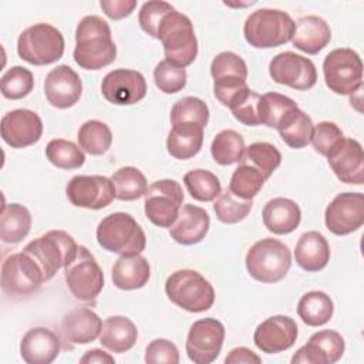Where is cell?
Listing matches in <instances>:
<instances>
[{
	"mask_svg": "<svg viewBox=\"0 0 364 364\" xmlns=\"http://www.w3.org/2000/svg\"><path fill=\"white\" fill-rule=\"evenodd\" d=\"M168 299L189 313H202L215 303L212 284L196 270L182 269L173 272L165 282Z\"/></svg>",
	"mask_w": 364,
	"mask_h": 364,
	"instance_id": "cell-6",
	"label": "cell"
},
{
	"mask_svg": "<svg viewBox=\"0 0 364 364\" xmlns=\"http://www.w3.org/2000/svg\"><path fill=\"white\" fill-rule=\"evenodd\" d=\"M183 183L189 195L199 202H212L222 191L219 178L206 169L189 171L183 176Z\"/></svg>",
	"mask_w": 364,
	"mask_h": 364,
	"instance_id": "cell-41",
	"label": "cell"
},
{
	"mask_svg": "<svg viewBox=\"0 0 364 364\" xmlns=\"http://www.w3.org/2000/svg\"><path fill=\"white\" fill-rule=\"evenodd\" d=\"M101 92L114 105H132L146 95V81L136 70L118 68L104 77Z\"/></svg>",
	"mask_w": 364,
	"mask_h": 364,
	"instance_id": "cell-18",
	"label": "cell"
},
{
	"mask_svg": "<svg viewBox=\"0 0 364 364\" xmlns=\"http://www.w3.org/2000/svg\"><path fill=\"white\" fill-rule=\"evenodd\" d=\"M247 273L260 283H277L286 277L291 266L289 247L273 237H264L252 245L246 253Z\"/></svg>",
	"mask_w": 364,
	"mask_h": 364,
	"instance_id": "cell-4",
	"label": "cell"
},
{
	"mask_svg": "<svg viewBox=\"0 0 364 364\" xmlns=\"http://www.w3.org/2000/svg\"><path fill=\"white\" fill-rule=\"evenodd\" d=\"M326 85L338 95H351L363 87V61L351 48H336L323 61Z\"/></svg>",
	"mask_w": 364,
	"mask_h": 364,
	"instance_id": "cell-12",
	"label": "cell"
},
{
	"mask_svg": "<svg viewBox=\"0 0 364 364\" xmlns=\"http://www.w3.org/2000/svg\"><path fill=\"white\" fill-rule=\"evenodd\" d=\"M44 273L27 252L13 253L1 266V289L6 296L23 299L34 294L44 283Z\"/></svg>",
	"mask_w": 364,
	"mask_h": 364,
	"instance_id": "cell-11",
	"label": "cell"
},
{
	"mask_svg": "<svg viewBox=\"0 0 364 364\" xmlns=\"http://www.w3.org/2000/svg\"><path fill=\"white\" fill-rule=\"evenodd\" d=\"M60 337L50 328H30L20 341V355L28 364H50L60 354Z\"/></svg>",
	"mask_w": 364,
	"mask_h": 364,
	"instance_id": "cell-24",
	"label": "cell"
},
{
	"mask_svg": "<svg viewBox=\"0 0 364 364\" xmlns=\"http://www.w3.org/2000/svg\"><path fill=\"white\" fill-rule=\"evenodd\" d=\"M343 139H344V134L337 124L330 121H323V122H318L316 127H313L310 142L313 144V148L318 154H321L323 156H328L333 151L338 148Z\"/></svg>",
	"mask_w": 364,
	"mask_h": 364,
	"instance_id": "cell-48",
	"label": "cell"
},
{
	"mask_svg": "<svg viewBox=\"0 0 364 364\" xmlns=\"http://www.w3.org/2000/svg\"><path fill=\"white\" fill-rule=\"evenodd\" d=\"M155 85L165 94H176L186 85V71L166 60L156 64L154 70Z\"/></svg>",
	"mask_w": 364,
	"mask_h": 364,
	"instance_id": "cell-47",
	"label": "cell"
},
{
	"mask_svg": "<svg viewBox=\"0 0 364 364\" xmlns=\"http://www.w3.org/2000/svg\"><path fill=\"white\" fill-rule=\"evenodd\" d=\"M297 108V104L290 97L279 92H266L260 95L259 121L266 127L277 129L282 121Z\"/></svg>",
	"mask_w": 364,
	"mask_h": 364,
	"instance_id": "cell-37",
	"label": "cell"
},
{
	"mask_svg": "<svg viewBox=\"0 0 364 364\" xmlns=\"http://www.w3.org/2000/svg\"><path fill=\"white\" fill-rule=\"evenodd\" d=\"M138 338L135 324L124 316H111L104 320L100 343L112 353L121 354L131 350Z\"/></svg>",
	"mask_w": 364,
	"mask_h": 364,
	"instance_id": "cell-31",
	"label": "cell"
},
{
	"mask_svg": "<svg viewBox=\"0 0 364 364\" xmlns=\"http://www.w3.org/2000/svg\"><path fill=\"white\" fill-rule=\"evenodd\" d=\"M43 134V121L31 109L9 111L1 118V138L11 148H27L37 144Z\"/></svg>",
	"mask_w": 364,
	"mask_h": 364,
	"instance_id": "cell-19",
	"label": "cell"
},
{
	"mask_svg": "<svg viewBox=\"0 0 364 364\" xmlns=\"http://www.w3.org/2000/svg\"><path fill=\"white\" fill-rule=\"evenodd\" d=\"M183 202V191L173 179H161L148 186L144 195L146 218L159 228H171Z\"/></svg>",
	"mask_w": 364,
	"mask_h": 364,
	"instance_id": "cell-13",
	"label": "cell"
},
{
	"mask_svg": "<svg viewBox=\"0 0 364 364\" xmlns=\"http://www.w3.org/2000/svg\"><path fill=\"white\" fill-rule=\"evenodd\" d=\"M299 330L296 321L289 316H272L262 321L255 333L256 347L266 354H277L289 350L297 340Z\"/></svg>",
	"mask_w": 364,
	"mask_h": 364,
	"instance_id": "cell-20",
	"label": "cell"
},
{
	"mask_svg": "<svg viewBox=\"0 0 364 364\" xmlns=\"http://www.w3.org/2000/svg\"><path fill=\"white\" fill-rule=\"evenodd\" d=\"M240 162L255 166L267 179L280 166L282 154L273 144L253 142L246 148Z\"/></svg>",
	"mask_w": 364,
	"mask_h": 364,
	"instance_id": "cell-40",
	"label": "cell"
},
{
	"mask_svg": "<svg viewBox=\"0 0 364 364\" xmlns=\"http://www.w3.org/2000/svg\"><path fill=\"white\" fill-rule=\"evenodd\" d=\"M145 361L148 364H178L179 363V351L176 346L166 338H155L152 340L145 350Z\"/></svg>",
	"mask_w": 364,
	"mask_h": 364,
	"instance_id": "cell-51",
	"label": "cell"
},
{
	"mask_svg": "<svg viewBox=\"0 0 364 364\" xmlns=\"http://www.w3.org/2000/svg\"><path fill=\"white\" fill-rule=\"evenodd\" d=\"M31 215L20 203L3 205L0 216V239L4 243H20L30 232Z\"/></svg>",
	"mask_w": 364,
	"mask_h": 364,
	"instance_id": "cell-33",
	"label": "cell"
},
{
	"mask_svg": "<svg viewBox=\"0 0 364 364\" xmlns=\"http://www.w3.org/2000/svg\"><path fill=\"white\" fill-rule=\"evenodd\" d=\"M65 193L74 206L98 210L114 200L115 188L107 176L75 175L67 183Z\"/></svg>",
	"mask_w": 364,
	"mask_h": 364,
	"instance_id": "cell-16",
	"label": "cell"
},
{
	"mask_svg": "<svg viewBox=\"0 0 364 364\" xmlns=\"http://www.w3.org/2000/svg\"><path fill=\"white\" fill-rule=\"evenodd\" d=\"M102 321L88 307H77L68 311L61 321V333L71 344H88L100 337Z\"/></svg>",
	"mask_w": 364,
	"mask_h": 364,
	"instance_id": "cell-26",
	"label": "cell"
},
{
	"mask_svg": "<svg viewBox=\"0 0 364 364\" xmlns=\"http://www.w3.org/2000/svg\"><path fill=\"white\" fill-rule=\"evenodd\" d=\"M23 250L36 259L44 273V280L48 282L61 267H65L75 257L78 245L70 233L50 230L27 243Z\"/></svg>",
	"mask_w": 364,
	"mask_h": 364,
	"instance_id": "cell-9",
	"label": "cell"
},
{
	"mask_svg": "<svg viewBox=\"0 0 364 364\" xmlns=\"http://www.w3.org/2000/svg\"><path fill=\"white\" fill-rule=\"evenodd\" d=\"M64 269V279L74 299L85 304H95L104 287V273L92 253L78 245L75 257Z\"/></svg>",
	"mask_w": 364,
	"mask_h": 364,
	"instance_id": "cell-10",
	"label": "cell"
},
{
	"mask_svg": "<svg viewBox=\"0 0 364 364\" xmlns=\"http://www.w3.org/2000/svg\"><path fill=\"white\" fill-rule=\"evenodd\" d=\"M203 128L193 122H182L172 125L168 138L166 149L176 159L193 158L202 148Z\"/></svg>",
	"mask_w": 364,
	"mask_h": 364,
	"instance_id": "cell-32",
	"label": "cell"
},
{
	"mask_svg": "<svg viewBox=\"0 0 364 364\" xmlns=\"http://www.w3.org/2000/svg\"><path fill=\"white\" fill-rule=\"evenodd\" d=\"M44 94L53 107L67 109L75 105L82 94L81 78L70 65H57L46 75Z\"/></svg>",
	"mask_w": 364,
	"mask_h": 364,
	"instance_id": "cell-22",
	"label": "cell"
},
{
	"mask_svg": "<svg viewBox=\"0 0 364 364\" xmlns=\"http://www.w3.org/2000/svg\"><path fill=\"white\" fill-rule=\"evenodd\" d=\"M34 88L33 73L21 65L9 68L0 81L1 95L7 100H21L27 97Z\"/></svg>",
	"mask_w": 364,
	"mask_h": 364,
	"instance_id": "cell-44",
	"label": "cell"
},
{
	"mask_svg": "<svg viewBox=\"0 0 364 364\" xmlns=\"http://www.w3.org/2000/svg\"><path fill=\"white\" fill-rule=\"evenodd\" d=\"M294 27V20L286 11L259 9L246 18L243 36L255 48H273L290 41Z\"/></svg>",
	"mask_w": 364,
	"mask_h": 364,
	"instance_id": "cell-3",
	"label": "cell"
},
{
	"mask_svg": "<svg viewBox=\"0 0 364 364\" xmlns=\"http://www.w3.org/2000/svg\"><path fill=\"white\" fill-rule=\"evenodd\" d=\"M115 188V198L119 200H135L145 195L148 183L145 175L135 166H124L111 176Z\"/></svg>",
	"mask_w": 364,
	"mask_h": 364,
	"instance_id": "cell-39",
	"label": "cell"
},
{
	"mask_svg": "<svg viewBox=\"0 0 364 364\" xmlns=\"http://www.w3.org/2000/svg\"><path fill=\"white\" fill-rule=\"evenodd\" d=\"M259 102H260V95L252 90H249L232 108L233 117L249 127H256L260 125L259 121Z\"/></svg>",
	"mask_w": 364,
	"mask_h": 364,
	"instance_id": "cell-50",
	"label": "cell"
},
{
	"mask_svg": "<svg viewBox=\"0 0 364 364\" xmlns=\"http://www.w3.org/2000/svg\"><path fill=\"white\" fill-rule=\"evenodd\" d=\"M334 313V303L324 291L313 290L301 296L297 303V314L310 327H318L330 321Z\"/></svg>",
	"mask_w": 364,
	"mask_h": 364,
	"instance_id": "cell-34",
	"label": "cell"
},
{
	"mask_svg": "<svg viewBox=\"0 0 364 364\" xmlns=\"http://www.w3.org/2000/svg\"><path fill=\"white\" fill-rule=\"evenodd\" d=\"M209 225L210 219L203 208L186 203L179 209L176 220L169 228V235L176 243L189 246L205 239Z\"/></svg>",
	"mask_w": 364,
	"mask_h": 364,
	"instance_id": "cell-25",
	"label": "cell"
},
{
	"mask_svg": "<svg viewBox=\"0 0 364 364\" xmlns=\"http://www.w3.org/2000/svg\"><path fill=\"white\" fill-rule=\"evenodd\" d=\"M102 11L111 20H121L128 17L136 7V0H101Z\"/></svg>",
	"mask_w": 364,
	"mask_h": 364,
	"instance_id": "cell-52",
	"label": "cell"
},
{
	"mask_svg": "<svg viewBox=\"0 0 364 364\" xmlns=\"http://www.w3.org/2000/svg\"><path fill=\"white\" fill-rule=\"evenodd\" d=\"M46 156L54 166L60 169H77L84 165L85 155L82 149L71 141L55 138L46 146Z\"/></svg>",
	"mask_w": 364,
	"mask_h": 364,
	"instance_id": "cell-42",
	"label": "cell"
},
{
	"mask_svg": "<svg viewBox=\"0 0 364 364\" xmlns=\"http://www.w3.org/2000/svg\"><path fill=\"white\" fill-rule=\"evenodd\" d=\"M269 74L274 82L299 91L310 90L317 82V71L313 61L293 51H283L274 55L269 64Z\"/></svg>",
	"mask_w": 364,
	"mask_h": 364,
	"instance_id": "cell-15",
	"label": "cell"
},
{
	"mask_svg": "<svg viewBox=\"0 0 364 364\" xmlns=\"http://www.w3.org/2000/svg\"><path fill=\"white\" fill-rule=\"evenodd\" d=\"M225 340L223 324L213 318L206 317L195 321L186 337V354L195 364H210L220 354Z\"/></svg>",
	"mask_w": 364,
	"mask_h": 364,
	"instance_id": "cell-14",
	"label": "cell"
},
{
	"mask_svg": "<svg viewBox=\"0 0 364 364\" xmlns=\"http://www.w3.org/2000/svg\"><path fill=\"white\" fill-rule=\"evenodd\" d=\"M64 37L58 28L38 23L21 31L17 40V54L33 65H48L64 54Z\"/></svg>",
	"mask_w": 364,
	"mask_h": 364,
	"instance_id": "cell-8",
	"label": "cell"
},
{
	"mask_svg": "<svg viewBox=\"0 0 364 364\" xmlns=\"http://www.w3.org/2000/svg\"><path fill=\"white\" fill-rule=\"evenodd\" d=\"M252 205V199H240L226 189V192L220 193L215 200L213 210L220 222L233 225L243 220L250 213Z\"/></svg>",
	"mask_w": 364,
	"mask_h": 364,
	"instance_id": "cell-46",
	"label": "cell"
},
{
	"mask_svg": "<svg viewBox=\"0 0 364 364\" xmlns=\"http://www.w3.org/2000/svg\"><path fill=\"white\" fill-rule=\"evenodd\" d=\"M264 176L255 166L240 164L232 173L229 191L240 199H253L264 185Z\"/></svg>",
	"mask_w": 364,
	"mask_h": 364,
	"instance_id": "cell-43",
	"label": "cell"
},
{
	"mask_svg": "<svg viewBox=\"0 0 364 364\" xmlns=\"http://www.w3.org/2000/svg\"><path fill=\"white\" fill-rule=\"evenodd\" d=\"M117 46L111 28L98 16H85L75 30L74 61L84 70H101L114 63Z\"/></svg>",
	"mask_w": 364,
	"mask_h": 364,
	"instance_id": "cell-1",
	"label": "cell"
},
{
	"mask_svg": "<svg viewBox=\"0 0 364 364\" xmlns=\"http://www.w3.org/2000/svg\"><path fill=\"white\" fill-rule=\"evenodd\" d=\"M209 121V108L205 101L198 97H183L178 100L171 109V124L193 122L205 128Z\"/></svg>",
	"mask_w": 364,
	"mask_h": 364,
	"instance_id": "cell-45",
	"label": "cell"
},
{
	"mask_svg": "<svg viewBox=\"0 0 364 364\" xmlns=\"http://www.w3.org/2000/svg\"><path fill=\"white\" fill-rule=\"evenodd\" d=\"M210 74L213 78V94L228 108H232L250 90L246 84L247 65L236 53H219L212 60Z\"/></svg>",
	"mask_w": 364,
	"mask_h": 364,
	"instance_id": "cell-7",
	"label": "cell"
},
{
	"mask_svg": "<svg viewBox=\"0 0 364 364\" xmlns=\"http://www.w3.org/2000/svg\"><path fill=\"white\" fill-rule=\"evenodd\" d=\"M173 10L175 9L166 1H158V0L145 1L142 4L141 10H139L138 23H139L141 28L148 36L156 38L158 37V27H159L162 18Z\"/></svg>",
	"mask_w": 364,
	"mask_h": 364,
	"instance_id": "cell-49",
	"label": "cell"
},
{
	"mask_svg": "<svg viewBox=\"0 0 364 364\" xmlns=\"http://www.w3.org/2000/svg\"><path fill=\"white\" fill-rule=\"evenodd\" d=\"M346 343L340 333L321 330L314 333L291 357V364H334L344 354Z\"/></svg>",
	"mask_w": 364,
	"mask_h": 364,
	"instance_id": "cell-21",
	"label": "cell"
},
{
	"mask_svg": "<svg viewBox=\"0 0 364 364\" xmlns=\"http://www.w3.org/2000/svg\"><path fill=\"white\" fill-rule=\"evenodd\" d=\"M296 263L306 272H318L330 260V246L326 237L316 230L303 233L294 249Z\"/></svg>",
	"mask_w": 364,
	"mask_h": 364,
	"instance_id": "cell-30",
	"label": "cell"
},
{
	"mask_svg": "<svg viewBox=\"0 0 364 364\" xmlns=\"http://www.w3.org/2000/svg\"><path fill=\"white\" fill-rule=\"evenodd\" d=\"M262 219L269 232L274 235H287L296 230L300 225L301 210L291 199L273 198L264 205Z\"/></svg>",
	"mask_w": 364,
	"mask_h": 364,
	"instance_id": "cell-28",
	"label": "cell"
},
{
	"mask_svg": "<svg viewBox=\"0 0 364 364\" xmlns=\"http://www.w3.org/2000/svg\"><path fill=\"white\" fill-rule=\"evenodd\" d=\"M80 363H90V364L91 363H102V364L109 363V364H112L114 357L100 348H92V350L85 351V354L80 358Z\"/></svg>",
	"mask_w": 364,
	"mask_h": 364,
	"instance_id": "cell-54",
	"label": "cell"
},
{
	"mask_svg": "<svg viewBox=\"0 0 364 364\" xmlns=\"http://www.w3.org/2000/svg\"><path fill=\"white\" fill-rule=\"evenodd\" d=\"M225 363L226 364H237V363L239 364L240 363L259 364V363H262V358L247 347H236L228 354V357L225 358Z\"/></svg>",
	"mask_w": 364,
	"mask_h": 364,
	"instance_id": "cell-53",
	"label": "cell"
},
{
	"mask_svg": "<svg viewBox=\"0 0 364 364\" xmlns=\"http://www.w3.org/2000/svg\"><path fill=\"white\" fill-rule=\"evenodd\" d=\"M327 159L331 171L341 182L353 185L364 182V152L357 139L344 138Z\"/></svg>",
	"mask_w": 364,
	"mask_h": 364,
	"instance_id": "cell-23",
	"label": "cell"
},
{
	"mask_svg": "<svg viewBox=\"0 0 364 364\" xmlns=\"http://www.w3.org/2000/svg\"><path fill=\"white\" fill-rule=\"evenodd\" d=\"M324 222L327 229L337 236L358 230L364 223V195L360 192L338 193L326 208Z\"/></svg>",
	"mask_w": 364,
	"mask_h": 364,
	"instance_id": "cell-17",
	"label": "cell"
},
{
	"mask_svg": "<svg viewBox=\"0 0 364 364\" xmlns=\"http://www.w3.org/2000/svg\"><path fill=\"white\" fill-rule=\"evenodd\" d=\"M100 246L117 255H138L146 246V236L136 220L125 212L105 216L97 228Z\"/></svg>",
	"mask_w": 364,
	"mask_h": 364,
	"instance_id": "cell-5",
	"label": "cell"
},
{
	"mask_svg": "<svg viewBox=\"0 0 364 364\" xmlns=\"http://www.w3.org/2000/svg\"><path fill=\"white\" fill-rule=\"evenodd\" d=\"M151 277V267L141 253L124 255L112 266V283L119 290L144 287Z\"/></svg>",
	"mask_w": 364,
	"mask_h": 364,
	"instance_id": "cell-29",
	"label": "cell"
},
{
	"mask_svg": "<svg viewBox=\"0 0 364 364\" xmlns=\"http://www.w3.org/2000/svg\"><path fill=\"white\" fill-rule=\"evenodd\" d=\"M246 151L243 136L233 129H223L213 138L210 154L216 164L232 165L240 162Z\"/></svg>",
	"mask_w": 364,
	"mask_h": 364,
	"instance_id": "cell-36",
	"label": "cell"
},
{
	"mask_svg": "<svg viewBox=\"0 0 364 364\" xmlns=\"http://www.w3.org/2000/svg\"><path fill=\"white\" fill-rule=\"evenodd\" d=\"M165 53V60L178 65H191L198 55V40L191 18L176 10L166 14L159 27L158 37Z\"/></svg>",
	"mask_w": 364,
	"mask_h": 364,
	"instance_id": "cell-2",
	"label": "cell"
},
{
	"mask_svg": "<svg viewBox=\"0 0 364 364\" xmlns=\"http://www.w3.org/2000/svg\"><path fill=\"white\" fill-rule=\"evenodd\" d=\"M78 145L90 155L105 154L112 144V132L109 127L98 119L85 121L78 129Z\"/></svg>",
	"mask_w": 364,
	"mask_h": 364,
	"instance_id": "cell-38",
	"label": "cell"
},
{
	"mask_svg": "<svg viewBox=\"0 0 364 364\" xmlns=\"http://www.w3.org/2000/svg\"><path fill=\"white\" fill-rule=\"evenodd\" d=\"M331 40L330 26L318 16H304L297 20L291 43L310 55L318 54Z\"/></svg>",
	"mask_w": 364,
	"mask_h": 364,
	"instance_id": "cell-27",
	"label": "cell"
},
{
	"mask_svg": "<svg viewBox=\"0 0 364 364\" xmlns=\"http://www.w3.org/2000/svg\"><path fill=\"white\" fill-rule=\"evenodd\" d=\"M277 131L286 145L293 149H301L310 144L313 121L304 111L297 108L282 121Z\"/></svg>",
	"mask_w": 364,
	"mask_h": 364,
	"instance_id": "cell-35",
	"label": "cell"
}]
</instances>
